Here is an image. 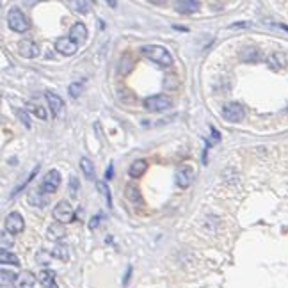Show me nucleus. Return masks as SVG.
<instances>
[{"mask_svg": "<svg viewBox=\"0 0 288 288\" xmlns=\"http://www.w3.org/2000/svg\"><path fill=\"white\" fill-rule=\"evenodd\" d=\"M140 52H142L150 61L160 64V66H171L173 64L171 52H169L168 48L160 47V45H146V47L140 48Z\"/></svg>", "mask_w": 288, "mask_h": 288, "instance_id": "f257e3e1", "label": "nucleus"}, {"mask_svg": "<svg viewBox=\"0 0 288 288\" xmlns=\"http://www.w3.org/2000/svg\"><path fill=\"white\" fill-rule=\"evenodd\" d=\"M171 105V98L166 96V94H155V96H150L144 100V109L150 110V112H162V110H168Z\"/></svg>", "mask_w": 288, "mask_h": 288, "instance_id": "f03ea898", "label": "nucleus"}, {"mask_svg": "<svg viewBox=\"0 0 288 288\" xmlns=\"http://www.w3.org/2000/svg\"><path fill=\"white\" fill-rule=\"evenodd\" d=\"M61 185V173L57 169H50L47 175L41 180V185H39V191L45 192V194H52L55 192Z\"/></svg>", "mask_w": 288, "mask_h": 288, "instance_id": "7ed1b4c3", "label": "nucleus"}, {"mask_svg": "<svg viewBox=\"0 0 288 288\" xmlns=\"http://www.w3.org/2000/svg\"><path fill=\"white\" fill-rule=\"evenodd\" d=\"M54 219L57 222H61V224H68V222H71L75 219L73 208H71V205L66 201V199H63V201H59L57 205H55Z\"/></svg>", "mask_w": 288, "mask_h": 288, "instance_id": "20e7f679", "label": "nucleus"}, {"mask_svg": "<svg viewBox=\"0 0 288 288\" xmlns=\"http://www.w3.org/2000/svg\"><path fill=\"white\" fill-rule=\"evenodd\" d=\"M8 24L9 27L13 29L15 32H25L29 29V22L25 18V15L20 11L18 8H13L8 15Z\"/></svg>", "mask_w": 288, "mask_h": 288, "instance_id": "39448f33", "label": "nucleus"}, {"mask_svg": "<svg viewBox=\"0 0 288 288\" xmlns=\"http://www.w3.org/2000/svg\"><path fill=\"white\" fill-rule=\"evenodd\" d=\"M194 168L192 166H189V164H185V166H182V168L176 169V175H175V180H176V185L182 189H187L191 187V183L194 182Z\"/></svg>", "mask_w": 288, "mask_h": 288, "instance_id": "423d86ee", "label": "nucleus"}, {"mask_svg": "<svg viewBox=\"0 0 288 288\" xmlns=\"http://www.w3.org/2000/svg\"><path fill=\"white\" fill-rule=\"evenodd\" d=\"M222 117H224L226 121H230V123H238V121L244 119V109H242V105L235 103V101L226 103V105L222 107Z\"/></svg>", "mask_w": 288, "mask_h": 288, "instance_id": "0eeeda50", "label": "nucleus"}, {"mask_svg": "<svg viewBox=\"0 0 288 288\" xmlns=\"http://www.w3.org/2000/svg\"><path fill=\"white\" fill-rule=\"evenodd\" d=\"M55 50H57L59 54L70 57V55H73L75 52L78 50V43L73 41L71 38H59L57 41H55Z\"/></svg>", "mask_w": 288, "mask_h": 288, "instance_id": "6e6552de", "label": "nucleus"}, {"mask_svg": "<svg viewBox=\"0 0 288 288\" xmlns=\"http://www.w3.org/2000/svg\"><path fill=\"white\" fill-rule=\"evenodd\" d=\"M24 217L18 214V212H13L6 217V231L9 233H20L24 231Z\"/></svg>", "mask_w": 288, "mask_h": 288, "instance_id": "1a4fd4ad", "label": "nucleus"}, {"mask_svg": "<svg viewBox=\"0 0 288 288\" xmlns=\"http://www.w3.org/2000/svg\"><path fill=\"white\" fill-rule=\"evenodd\" d=\"M36 281H38V277H36L31 270H24V272H20L18 277H16L15 286L16 288H34Z\"/></svg>", "mask_w": 288, "mask_h": 288, "instance_id": "9d476101", "label": "nucleus"}, {"mask_svg": "<svg viewBox=\"0 0 288 288\" xmlns=\"http://www.w3.org/2000/svg\"><path fill=\"white\" fill-rule=\"evenodd\" d=\"M18 50H20V55L25 59H34V57H38V54H39L38 45L29 41V39H25V41H22V43L18 45Z\"/></svg>", "mask_w": 288, "mask_h": 288, "instance_id": "9b49d317", "label": "nucleus"}, {"mask_svg": "<svg viewBox=\"0 0 288 288\" xmlns=\"http://www.w3.org/2000/svg\"><path fill=\"white\" fill-rule=\"evenodd\" d=\"M47 101H48V105H50L52 112H54L55 116H61V114H63L64 101H63V98L59 96V94H55V93H52V91H48V93H47Z\"/></svg>", "mask_w": 288, "mask_h": 288, "instance_id": "f8f14e48", "label": "nucleus"}, {"mask_svg": "<svg viewBox=\"0 0 288 288\" xmlns=\"http://www.w3.org/2000/svg\"><path fill=\"white\" fill-rule=\"evenodd\" d=\"M27 201H29V205H32V207L41 208L48 203V198H47V194L41 191H31L27 196Z\"/></svg>", "mask_w": 288, "mask_h": 288, "instance_id": "ddd939ff", "label": "nucleus"}, {"mask_svg": "<svg viewBox=\"0 0 288 288\" xmlns=\"http://www.w3.org/2000/svg\"><path fill=\"white\" fill-rule=\"evenodd\" d=\"M146 169H148V162L144 159H139L135 162H132V166L128 168V175L132 178H139V176H142L146 173Z\"/></svg>", "mask_w": 288, "mask_h": 288, "instance_id": "4468645a", "label": "nucleus"}, {"mask_svg": "<svg viewBox=\"0 0 288 288\" xmlns=\"http://www.w3.org/2000/svg\"><path fill=\"white\" fill-rule=\"evenodd\" d=\"M38 279L45 288H57V284H55V272L54 270H50V269L41 270L39 276H38Z\"/></svg>", "mask_w": 288, "mask_h": 288, "instance_id": "2eb2a0df", "label": "nucleus"}, {"mask_svg": "<svg viewBox=\"0 0 288 288\" xmlns=\"http://www.w3.org/2000/svg\"><path fill=\"white\" fill-rule=\"evenodd\" d=\"M64 237H66V226L61 224V222H55L48 228V238L50 240H61Z\"/></svg>", "mask_w": 288, "mask_h": 288, "instance_id": "dca6fc26", "label": "nucleus"}, {"mask_svg": "<svg viewBox=\"0 0 288 288\" xmlns=\"http://www.w3.org/2000/svg\"><path fill=\"white\" fill-rule=\"evenodd\" d=\"M70 38L73 39V41H84V39L87 38V29H86V25L84 24H75L73 27H71V31H70Z\"/></svg>", "mask_w": 288, "mask_h": 288, "instance_id": "f3484780", "label": "nucleus"}, {"mask_svg": "<svg viewBox=\"0 0 288 288\" xmlns=\"http://www.w3.org/2000/svg\"><path fill=\"white\" fill-rule=\"evenodd\" d=\"M176 9L180 13H194L199 9V2H196V0H182V2H176Z\"/></svg>", "mask_w": 288, "mask_h": 288, "instance_id": "a211bd4d", "label": "nucleus"}, {"mask_svg": "<svg viewBox=\"0 0 288 288\" xmlns=\"http://www.w3.org/2000/svg\"><path fill=\"white\" fill-rule=\"evenodd\" d=\"M80 169H82V173H84V176H86L87 180H93L94 178V166H93V162H91L89 159H80Z\"/></svg>", "mask_w": 288, "mask_h": 288, "instance_id": "6ab92c4d", "label": "nucleus"}, {"mask_svg": "<svg viewBox=\"0 0 288 288\" xmlns=\"http://www.w3.org/2000/svg\"><path fill=\"white\" fill-rule=\"evenodd\" d=\"M68 6L70 8H73L77 13H87L91 8V2H87V0H80V2H75V0H70L68 2Z\"/></svg>", "mask_w": 288, "mask_h": 288, "instance_id": "aec40b11", "label": "nucleus"}, {"mask_svg": "<svg viewBox=\"0 0 288 288\" xmlns=\"http://www.w3.org/2000/svg\"><path fill=\"white\" fill-rule=\"evenodd\" d=\"M0 261H2L4 265L6 263H13V265H18L20 263L18 258H16L13 253H8V251H2V253H0Z\"/></svg>", "mask_w": 288, "mask_h": 288, "instance_id": "412c9836", "label": "nucleus"}, {"mask_svg": "<svg viewBox=\"0 0 288 288\" xmlns=\"http://www.w3.org/2000/svg\"><path fill=\"white\" fill-rule=\"evenodd\" d=\"M0 277H2V284H8V283H15L16 281V274L13 272V270H8V269H2V274H0Z\"/></svg>", "mask_w": 288, "mask_h": 288, "instance_id": "4be33fe9", "label": "nucleus"}, {"mask_svg": "<svg viewBox=\"0 0 288 288\" xmlns=\"http://www.w3.org/2000/svg\"><path fill=\"white\" fill-rule=\"evenodd\" d=\"M0 245H2V251H8L13 245V237L9 235V231H4L2 237H0Z\"/></svg>", "mask_w": 288, "mask_h": 288, "instance_id": "5701e85b", "label": "nucleus"}, {"mask_svg": "<svg viewBox=\"0 0 288 288\" xmlns=\"http://www.w3.org/2000/svg\"><path fill=\"white\" fill-rule=\"evenodd\" d=\"M52 254H54L55 258H61V260H68V249L64 245H55Z\"/></svg>", "mask_w": 288, "mask_h": 288, "instance_id": "b1692460", "label": "nucleus"}, {"mask_svg": "<svg viewBox=\"0 0 288 288\" xmlns=\"http://www.w3.org/2000/svg\"><path fill=\"white\" fill-rule=\"evenodd\" d=\"M126 196H128L130 201H140L139 189L133 187V185H128V187H126Z\"/></svg>", "mask_w": 288, "mask_h": 288, "instance_id": "393cba45", "label": "nucleus"}, {"mask_svg": "<svg viewBox=\"0 0 288 288\" xmlns=\"http://www.w3.org/2000/svg\"><path fill=\"white\" fill-rule=\"evenodd\" d=\"M29 109H31L32 112H34L36 116L39 117V119H47V112H45V110H43V107L34 105V103H29Z\"/></svg>", "mask_w": 288, "mask_h": 288, "instance_id": "a878e982", "label": "nucleus"}, {"mask_svg": "<svg viewBox=\"0 0 288 288\" xmlns=\"http://www.w3.org/2000/svg\"><path fill=\"white\" fill-rule=\"evenodd\" d=\"M96 187H98V191H100L101 194L105 196L107 201L110 203V191H109V187L105 185V182H96Z\"/></svg>", "mask_w": 288, "mask_h": 288, "instance_id": "bb28decb", "label": "nucleus"}, {"mask_svg": "<svg viewBox=\"0 0 288 288\" xmlns=\"http://www.w3.org/2000/svg\"><path fill=\"white\" fill-rule=\"evenodd\" d=\"M269 63L272 64V66H276V68L277 66H283V64H284V57L281 54H274L272 57L269 59Z\"/></svg>", "mask_w": 288, "mask_h": 288, "instance_id": "cd10ccee", "label": "nucleus"}, {"mask_svg": "<svg viewBox=\"0 0 288 288\" xmlns=\"http://www.w3.org/2000/svg\"><path fill=\"white\" fill-rule=\"evenodd\" d=\"M82 93V86L78 84V82H75V84H71L70 86V94L71 98H78V94Z\"/></svg>", "mask_w": 288, "mask_h": 288, "instance_id": "c85d7f7f", "label": "nucleus"}, {"mask_svg": "<svg viewBox=\"0 0 288 288\" xmlns=\"http://www.w3.org/2000/svg\"><path fill=\"white\" fill-rule=\"evenodd\" d=\"M18 117H20V121H22V123H24L25 126H27V128H31V119H29V114L25 112V110H18Z\"/></svg>", "mask_w": 288, "mask_h": 288, "instance_id": "c756f323", "label": "nucleus"}, {"mask_svg": "<svg viewBox=\"0 0 288 288\" xmlns=\"http://www.w3.org/2000/svg\"><path fill=\"white\" fill-rule=\"evenodd\" d=\"M71 196H77V178H71Z\"/></svg>", "mask_w": 288, "mask_h": 288, "instance_id": "7c9ffc66", "label": "nucleus"}, {"mask_svg": "<svg viewBox=\"0 0 288 288\" xmlns=\"http://www.w3.org/2000/svg\"><path fill=\"white\" fill-rule=\"evenodd\" d=\"M98 221H100V215H96V217H93V219H91L89 228H96V226H98Z\"/></svg>", "mask_w": 288, "mask_h": 288, "instance_id": "2f4dec72", "label": "nucleus"}]
</instances>
